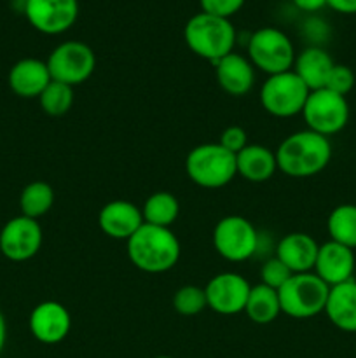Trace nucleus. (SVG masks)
Returning <instances> with one entry per match:
<instances>
[{"label":"nucleus","mask_w":356,"mask_h":358,"mask_svg":"<svg viewBox=\"0 0 356 358\" xmlns=\"http://www.w3.org/2000/svg\"><path fill=\"white\" fill-rule=\"evenodd\" d=\"M332 159V143L327 136L311 129L286 136L276 150L278 170L292 178L318 175Z\"/></svg>","instance_id":"obj_1"},{"label":"nucleus","mask_w":356,"mask_h":358,"mask_svg":"<svg viewBox=\"0 0 356 358\" xmlns=\"http://www.w3.org/2000/svg\"><path fill=\"white\" fill-rule=\"evenodd\" d=\"M126 243L129 261L140 271H170L180 259V241L170 227L143 222V226Z\"/></svg>","instance_id":"obj_2"},{"label":"nucleus","mask_w":356,"mask_h":358,"mask_svg":"<svg viewBox=\"0 0 356 358\" xmlns=\"http://www.w3.org/2000/svg\"><path fill=\"white\" fill-rule=\"evenodd\" d=\"M184 38L194 55L216 63L232 52L236 44V28L225 17L199 13L185 24Z\"/></svg>","instance_id":"obj_3"},{"label":"nucleus","mask_w":356,"mask_h":358,"mask_svg":"<svg viewBox=\"0 0 356 358\" xmlns=\"http://www.w3.org/2000/svg\"><path fill=\"white\" fill-rule=\"evenodd\" d=\"M185 171L199 187L220 189L237 175L236 156L220 143H202L187 154Z\"/></svg>","instance_id":"obj_4"},{"label":"nucleus","mask_w":356,"mask_h":358,"mask_svg":"<svg viewBox=\"0 0 356 358\" xmlns=\"http://www.w3.org/2000/svg\"><path fill=\"white\" fill-rule=\"evenodd\" d=\"M330 287L314 273H297L278 290L281 313L306 320L323 313Z\"/></svg>","instance_id":"obj_5"},{"label":"nucleus","mask_w":356,"mask_h":358,"mask_svg":"<svg viewBox=\"0 0 356 358\" xmlns=\"http://www.w3.org/2000/svg\"><path fill=\"white\" fill-rule=\"evenodd\" d=\"M250 63L267 76L288 72L295 62V49L288 35L272 27L253 31L248 41Z\"/></svg>","instance_id":"obj_6"},{"label":"nucleus","mask_w":356,"mask_h":358,"mask_svg":"<svg viewBox=\"0 0 356 358\" xmlns=\"http://www.w3.org/2000/svg\"><path fill=\"white\" fill-rule=\"evenodd\" d=\"M309 87L293 70L269 76L260 90V103L274 117H293L302 114L309 96Z\"/></svg>","instance_id":"obj_7"},{"label":"nucleus","mask_w":356,"mask_h":358,"mask_svg":"<svg viewBox=\"0 0 356 358\" xmlns=\"http://www.w3.org/2000/svg\"><path fill=\"white\" fill-rule=\"evenodd\" d=\"M51 79L66 86H79L93 76L96 56L87 44L80 41H66L56 45L47 58Z\"/></svg>","instance_id":"obj_8"},{"label":"nucleus","mask_w":356,"mask_h":358,"mask_svg":"<svg viewBox=\"0 0 356 358\" xmlns=\"http://www.w3.org/2000/svg\"><path fill=\"white\" fill-rule=\"evenodd\" d=\"M260 234L241 215L223 217L213 229V247L225 261L243 262L257 255Z\"/></svg>","instance_id":"obj_9"},{"label":"nucleus","mask_w":356,"mask_h":358,"mask_svg":"<svg viewBox=\"0 0 356 358\" xmlns=\"http://www.w3.org/2000/svg\"><path fill=\"white\" fill-rule=\"evenodd\" d=\"M304 121L307 129L323 136L342 131L349 121V103L346 96L327 90L311 91L304 105Z\"/></svg>","instance_id":"obj_10"},{"label":"nucleus","mask_w":356,"mask_h":358,"mask_svg":"<svg viewBox=\"0 0 356 358\" xmlns=\"http://www.w3.org/2000/svg\"><path fill=\"white\" fill-rule=\"evenodd\" d=\"M24 16L37 31L59 35L70 30L79 17L77 0H24Z\"/></svg>","instance_id":"obj_11"},{"label":"nucleus","mask_w":356,"mask_h":358,"mask_svg":"<svg viewBox=\"0 0 356 358\" xmlns=\"http://www.w3.org/2000/svg\"><path fill=\"white\" fill-rule=\"evenodd\" d=\"M42 238V227L37 220L17 215L6 222L0 231V252L9 261H28L38 254Z\"/></svg>","instance_id":"obj_12"},{"label":"nucleus","mask_w":356,"mask_h":358,"mask_svg":"<svg viewBox=\"0 0 356 358\" xmlns=\"http://www.w3.org/2000/svg\"><path fill=\"white\" fill-rule=\"evenodd\" d=\"M251 285L237 273H220L206 285V303L209 310L220 315H236L244 311Z\"/></svg>","instance_id":"obj_13"},{"label":"nucleus","mask_w":356,"mask_h":358,"mask_svg":"<svg viewBox=\"0 0 356 358\" xmlns=\"http://www.w3.org/2000/svg\"><path fill=\"white\" fill-rule=\"evenodd\" d=\"M30 332L44 345H58L72 329V317L61 303L44 301L34 308L30 315Z\"/></svg>","instance_id":"obj_14"},{"label":"nucleus","mask_w":356,"mask_h":358,"mask_svg":"<svg viewBox=\"0 0 356 358\" xmlns=\"http://www.w3.org/2000/svg\"><path fill=\"white\" fill-rule=\"evenodd\" d=\"M353 273H355V254L351 248L332 240L320 245L314 262V275L320 276L328 287H335L353 280Z\"/></svg>","instance_id":"obj_15"},{"label":"nucleus","mask_w":356,"mask_h":358,"mask_svg":"<svg viewBox=\"0 0 356 358\" xmlns=\"http://www.w3.org/2000/svg\"><path fill=\"white\" fill-rule=\"evenodd\" d=\"M100 229L114 240L128 241L143 226L142 210L129 201H110L100 210L98 215Z\"/></svg>","instance_id":"obj_16"},{"label":"nucleus","mask_w":356,"mask_h":358,"mask_svg":"<svg viewBox=\"0 0 356 358\" xmlns=\"http://www.w3.org/2000/svg\"><path fill=\"white\" fill-rule=\"evenodd\" d=\"M320 245L306 233H290L276 245V257L293 273H311L314 269Z\"/></svg>","instance_id":"obj_17"},{"label":"nucleus","mask_w":356,"mask_h":358,"mask_svg":"<svg viewBox=\"0 0 356 358\" xmlns=\"http://www.w3.org/2000/svg\"><path fill=\"white\" fill-rule=\"evenodd\" d=\"M213 65H215L216 83L230 96H243L253 87V65L244 56L232 51Z\"/></svg>","instance_id":"obj_18"},{"label":"nucleus","mask_w":356,"mask_h":358,"mask_svg":"<svg viewBox=\"0 0 356 358\" xmlns=\"http://www.w3.org/2000/svg\"><path fill=\"white\" fill-rule=\"evenodd\" d=\"M47 63L37 58H23L9 72V87L21 98H38L51 83Z\"/></svg>","instance_id":"obj_19"},{"label":"nucleus","mask_w":356,"mask_h":358,"mask_svg":"<svg viewBox=\"0 0 356 358\" xmlns=\"http://www.w3.org/2000/svg\"><path fill=\"white\" fill-rule=\"evenodd\" d=\"M334 66V59L325 49L311 45L295 56L293 72L302 79V83L309 87V91H316L327 86V80Z\"/></svg>","instance_id":"obj_20"},{"label":"nucleus","mask_w":356,"mask_h":358,"mask_svg":"<svg viewBox=\"0 0 356 358\" xmlns=\"http://www.w3.org/2000/svg\"><path fill=\"white\" fill-rule=\"evenodd\" d=\"M328 320L344 332H356V282L341 283L330 287L327 306H325Z\"/></svg>","instance_id":"obj_21"},{"label":"nucleus","mask_w":356,"mask_h":358,"mask_svg":"<svg viewBox=\"0 0 356 358\" xmlns=\"http://www.w3.org/2000/svg\"><path fill=\"white\" fill-rule=\"evenodd\" d=\"M237 175L253 184L267 182L278 170L276 154L264 145L248 143L241 152L236 154Z\"/></svg>","instance_id":"obj_22"},{"label":"nucleus","mask_w":356,"mask_h":358,"mask_svg":"<svg viewBox=\"0 0 356 358\" xmlns=\"http://www.w3.org/2000/svg\"><path fill=\"white\" fill-rule=\"evenodd\" d=\"M244 313L248 315V318L253 324H272L279 317V313H281L278 290L271 289V287L264 285V283L251 287L246 306H244Z\"/></svg>","instance_id":"obj_23"},{"label":"nucleus","mask_w":356,"mask_h":358,"mask_svg":"<svg viewBox=\"0 0 356 358\" xmlns=\"http://www.w3.org/2000/svg\"><path fill=\"white\" fill-rule=\"evenodd\" d=\"M180 213V203L171 192H154L142 208L143 222L159 227H170Z\"/></svg>","instance_id":"obj_24"},{"label":"nucleus","mask_w":356,"mask_h":358,"mask_svg":"<svg viewBox=\"0 0 356 358\" xmlns=\"http://www.w3.org/2000/svg\"><path fill=\"white\" fill-rule=\"evenodd\" d=\"M52 205H54V189H52L47 182H30V184L21 191V215L37 220L40 219L42 215H45V213L52 208Z\"/></svg>","instance_id":"obj_25"},{"label":"nucleus","mask_w":356,"mask_h":358,"mask_svg":"<svg viewBox=\"0 0 356 358\" xmlns=\"http://www.w3.org/2000/svg\"><path fill=\"white\" fill-rule=\"evenodd\" d=\"M330 240L355 250L356 248V205H339L327 220Z\"/></svg>","instance_id":"obj_26"},{"label":"nucleus","mask_w":356,"mask_h":358,"mask_svg":"<svg viewBox=\"0 0 356 358\" xmlns=\"http://www.w3.org/2000/svg\"><path fill=\"white\" fill-rule=\"evenodd\" d=\"M38 101H40L42 110L47 115H52V117L65 115L73 105V87L51 80L38 96Z\"/></svg>","instance_id":"obj_27"},{"label":"nucleus","mask_w":356,"mask_h":358,"mask_svg":"<svg viewBox=\"0 0 356 358\" xmlns=\"http://www.w3.org/2000/svg\"><path fill=\"white\" fill-rule=\"evenodd\" d=\"M173 308L177 313L184 315V317H194V315L201 313L205 308H208L205 289L195 285L181 287L175 294Z\"/></svg>","instance_id":"obj_28"},{"label":"nucleus","mask_w":356,"mask_h":358,"mask_svg":"<svg viewBox=\"0 0 356 358\" xmlns=\"http://www.w3.org/2000/svg\"><path fill=\"white\" fill-rule=\"evenodd\" d=\"M292 275L293 273L290 271V269L286 268V266L283 264V262L279 261L276 255L274 257L267 259V261H265L260 268L262 283L267 287H271V289H274V290L281 289V287L288 282L290 276Z\"/></svg>","instance_id":"obj_29"},{"label":"nucleus","mask_w":356,"mask_h":358,"mask_svg":"<svg viewBox=\"0 0 356 358\" xmlns=\"http://www.w3.org/2000/svg\"><path fill=\"white\" fill-rule=\"evenodd\" d=\"M355 72H353L349 66L346 65H335L334 69H332V73L330 77H328L327 80V90L334 91V93L337 94H342V96H346V94L349 93V91L355 87Z\"/></svg>","instance_id":"obj_30"},{"label":"nucleus","mask_w":356,"mask_h":358,"mask_svg":"<svg viewBox=\"0 0 356 358\" xmlns=\"http://www.w3.org/2000/svg\"><path fill=\"white\" fill-rule=\"evenodd\" d=\"M244 2L246 0H199V6H201V13L229 20L244 6Z\"/></svg>","instance_id":"obj_31"},{"label":"nucleus","mask_w":356,"mask_h":358,"mask_svg":"<svg viewBox=\"0 0 356 358\" xmlns=\"http://www.w3.org/2000/svg\"><path fill=\"white\" fill-rule=\"evenodd\" d=\"M218 143L223 149L229 150V152H232L236 156L237 152H241L248 145V135L241 126H229L220 135Z\"/></svg>","instance_id":"obj_32"},{"label":"nucleus","mask_w":356,"mask_h":358,"mask_svg":"<svg viewBox=\"0 0 356 358\" xmlns=\"http://www.w3.org/2000/svg\"><path fill=\"white\" fill-rule=\"evenodd\" d=\"M327 6L341 14H356V0H327Z\"/></svg>","instance_id":"obj_33"},{"label":"nucleus","mask_w":356,"mask_h":358,"mask_svg":"<svg viewBox=\"0 0 356 358\" xmlns=\"http://www.w3.org/2000/svg\"><path fill=\"white\" fill-rule=\"evenodd\" d=\"M292 2L297 9L304 10V13H316L327 6V0H292Z\"/></svg>","instance_id":"obj_34"},{"label":"nucleus","mask_w":356,"mask_h":358,"mask_svg":"<svg viewBox=\"0 0 356 358\" xmlns=\"http://www.w3.org/2000/svg\"><path fill=\"white\" fill-rule=\"evenodd\" d=\"M6 339H7V324H6V317L0 311V355H2L3 348H6Z\"/></svg>","instance_id":"obj_35"},{"label":"nucleus","mask_w":356,"mask_h":358,"mask_svg":"<svg viewBox=\"0 0 356 358\" xmlns=\"http://www.w3.org/2000/svg\"><path fill=\"white\" fill-rule=\"evenodd\" d=\"M156 358H173V357H168V355H161V357H156Z\"/></svg>","instance_id":"obj_36"}]
</instances>
